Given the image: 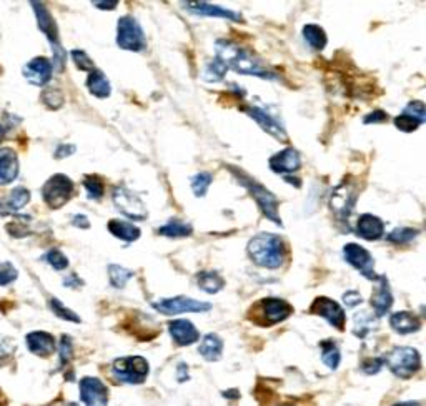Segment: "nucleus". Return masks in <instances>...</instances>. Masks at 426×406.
I'll use <instances>...</instances> for the list:
<instances>
[{
	"mask_svg": "<svg viewBox=\"0 0 426 406\" xmlns=\"http://www.w3.org/2000/svg\"><path fill=\"white\" fill-rule=\"evenodd\" d=\"M69 406H77V405H69Z\"/></svg>",
	"mask_w": 426,
	"mask_h": 406,
	"instance_id": "nucleus-59",
	"label": "nucleus"
},
{
	"mask_svg": "<svg viewBox=\"0 0 426 406\" xmlns=\"http://www.w3.org/2000/svg\"><path fill=\"white\" fill-rule=\"evenodd\" d=\"M320 348H322V361L330 370H337L340 360H342V353H340L337 343L333 340H325L320 343Z\"/></svg>",
	"mask_w": 426,
	"mask_h": 406,
	"instance_id": "nucleus-34",
	"label": "nucleus"
},
{
	"mask_svg": "<svg viewBox=\"0 0 426 406\" xmlns=\"http://www.w3.org/2000/svg\"><path fill=\"white\" fill-rule=\"evenodd\" d=\"M74 195V181H72L67 175L57 174L50 176L47 180V184L42 188V197L47 207L52 210H57L69 202Z\"/></svg>",
	"mask_w": 426,
	"mask_h": 406,
	"instance_id": "nucleus-9",
	"label": "nucleus"
},
{
	"mask_svg": "<svg viewBox=\"0 0 426 406\" xmlns=\"http://www.w3.org/2000/svg\"><path fill=\"white\" fill-rule=\"evenodd\" d=\"M84 187H85V190H87V195L90 200H100L103 197L105 187H103V181L100 176L87 175L84 179Z\"/></svg>",
	"mask_w": 426,
	"mask_h": 406,
	"instance_id": "nucleus-38",
	"label": "nucleus"
},
{
	"mask_svg": "<svg viewBox=\"0 0 426 406\" xmlns=\"http://www.w3.org/2000/svg\"><path fill=\"white\" fill-rule=\"evenodd\" d=\"M176 378H179L180 383H184L185 380H189V366L185 363H180L179 368H176Z\"/></svg>",
	"mask_w": 426,
	"mask_h": 406,
	"instance_id": "nucleus-53",
	"label": "nucleus"
},
{
	"mask_svg": "<svg viewBox=\"0 0 426 406\" xmlns=\"http://www.w3.org/2000/svg\"><path fill=\"white\" fill-rule=\"evenodd\" d=\"M72 59H74V64L77 65V69H80L84 72H92L95 69L94 60L90 59V57L85 54L84 50H80V49L72 50Z\"/></svg>",
	"mask_w": 426,
	"mask_h": 406,
	"instance_id": "nucleus-43",
	"label": "nucleus"
},
{
	"mask_svg": "<svg viewBox=\"0 0 426 406\" xmlns=\"http://www.w3.org/2000/svg\"><path fill=\"white\" fill-rule=\"evenodd\" d=\"M228 169L232 171V175L238 180V184L248 190V193L252 195V198H255V202L258 205V208L262 210V213L265 215L268 220H271L275 225H280V227L284 225L279 215V198H276L267 187H263L262 184H258L255 179H252L250 175H247L242 169H237V167H228Z\"/></svg>",
	"mask_w": 426,
	"mask_h": 406,
	"instance_id": "nucleus-3",
	"label": "nucleus"
},
{
	"mask_svg": "<svg viewBox=\"0 0 426 406\" xmlns=\"http://www.w3.org/2000/svg\"><path fill=\"white\" fill-rule=\"evenodd\" d=\"M4 133H6V132H4V127H2V125H0V142H2V138H4Z\"/></svg>",
	"mask_w": 426,
	"mask_h": 406,
	"instance_id": "nucleus-58",
	"label": "nucleus"
},
{
	"mask_svg": "<svg viewBox=\"0 0 426 406\" xmlns=\"http://www.w3.org/2000/svg\"><path fill=\"white\" fill-rule=\"evenodd\" d=\"M18 157L12 149H0V185L12 184L18 176Z\"/></svg>",
	"mask_w": 426,
	"mask_h": 406,
	"instance_id": "nucleus-23",
	"label": "nucleus"
},
{
	"mask_svg": "<svg viewBox=\"0 0 426 406\" xmlns=\"http://www.w3.org/2000/svg\"><path fill=\"white\" fill-rule=\"evenodd\" d=\"M227 72L228 69L222 64V62L218 59H213L212 62H208L207 67H205L203 80H207V82H220V80H223Z\"/></svg>",
	"mask_w": 426,
	"mask_h": 406,
	"instance_id": "nucleus-37",
	"label": "nucleus"
},
{
	"mask_svg": "<svg viewBox=\"0 0 426 406\" xmlns=\"http://www.w3.org/2000/svg\"><path fill=\"white\" fill-rule=\"evenodd\" d=\"M223 395H225V396H228V398H238L237 390H228V393H227V391H225Z\"/></svg>",
	"mask_w": 426,
	"mask_h": 406,
	"instance_id": "nucleus-56",
	"label": "nucleus"
},
{
	"mask_svg": "<svg viewBox=\"0 0 426 406\" xmlns=\"http://www.w3.org/2000/svg\"><path fill=\"white\" fill-rule=\"evenodd\" d=\"M72 223H74V227H79V228H89L90 227L89 218L85 217V215H75L74 220H72Z\"/></svg>",
	"mask_w": 426,
	"mask_h": 406,
	"instance_id": "nucleus-52",
	"label": "nucleus"
},
{
	"mask_svg": "<svg viewBox=\"0 0 426 406\" xmlns=\"http://www.w3.org/2000/svg\"><path fill=\"white\" fill-rule=\"evenodd\" d=\"M223 351V340L215 333H208L202 338L198 346V353L207 361H218L222 358Z\"/></svg>",
	"mask_w": 426,
	"mask_h": 406,
	"instance_id": "nucleus-28",
	"label": "nucleus"
},
{
	"mask_svg": "<svg viewBox=\"0 0 426 406\" xmlns=\"http://www.w3.org/2000/svg\"><path fill=\"white\" fill-rule=\"evenodd\" d=\"M72 355H74V348H72V340L70 337L64 335L60 340V365L65 366L67 363L72 360Z\"/></svg>",
	"mask_w": 426,
	"mask_h": 406,
	"instance_id": "nucleus-47",
	"label": "nucleus"
},
{
	"mask_svg": "<svg viewBox=\"0 0 426 406\" xmlns=\"http://www.w3.org/2000/svg\"><path fill=\"white\" fill-rule=\"evenodd\" d=\"M42 100L49 108H60L62 103H64V95L59 89H47L44 94H42Z\"/></svg>",
	"mask_w": 426,
	"mask_h": 406,
	"instance_id": "nucleus-44",
	"label": "nucleus"
},
{
	"mask_svg": "<svg viewBox=\"0 0 426 406\" xmlns=\"http://www.w3.org/2000/svg\"><path fill=\"white\" fill-rule=\"evenodd\" d=\"M197 285L200 286V290L205 291V293L213 295V293H218V291L223 288L225 280L217 274V271L205 270V271H200L197 275Z\"/></svg>",
	"mask_w": 426,
	"mask_h": 406,
	"instance_id": "nucleus-31",
	"label": "nucleus"
},
{
	"mask_svg": "<svg viewBox=\"0 0 426 406\" xmlns=\"http://www.w3.org/2000/svg\"><path fill=\"white\" fill-rule=\"evenodd\" d=\"M169 332L172 340L179 346H190L200 340L197 327L189 320H174L169 323Z\"/></svg>",
	"mask_w": 426,
	"mask_h": 406,
	"instance_id": "nucleus-20",
	"label": "nucleus"
},
{
	"mask_svg": "<svg viewBox=\"0 0 426 406\" xmlns=\"http://www.w3.org/2000/svg\"><path fill=\"white\" fill-rule=\"evenodd\" d=\"M250 318L260 327H274L276 323L285 322L293 313V307L281 298H263L257 302L250 310Z\"/></svg>",
	"mask_w": 426,
	"mask_h": 406,
	"instance_id": "nucleus-4",
	"label": "nucleus"
},
{
	"mask_svg": "<svg viewBox=\"0 0 426 406\" xmlns=\"http://www.w3.org/2000/svg\"><path fill=\"white\" fill-rule=\"evenodd\" d=\"M418 233L420 230H416V228L398 227L386 237V240L391 243H398V245H403V243H410L411 240H415V238L418 237Z\"/></svg>",
	"mask_w": 426,
	"mask_h": 406,
	"instance_id": "nucleus-39",
	"label": "nucleus"
},
{
	"mask_svg": "<svg viewBox=\"0 0 426 406\" xmlns=\"http://www.w3.org/2000/svg\"><path fill=\"white\" fill-rule=\"evenodd\" d=\"M87 89L90 90V94L95 95L97 98H107L110 97V94H112V87H110L108 79L105 77L103 72L99 69H94L89 74Z\"/></svg>",
	"mask_w": 426,
	"mask_h": 406,
	"instance_id": "nucleus-29",
	"label": "nucleus"
},
{
	"mask_svg": "<svg viewBox=\"0 0 426 406\" xmlns=\"http://www.w3.org/2000/svg\"><path fill=\"white\" fill-rule=\"evenodd\" d=\"M357 233L366 242H376L385 235V223L371 213H363L357 222Z\"/></svg>",
	"mask_w": 426,
	"mask_h": 406,
	"instance_id": "nucleus-22",
	"label": "nucleus"
},
{
	"mask_svg": "<svg viewBox=\"0 0 426 406\" xmlns=\"http://www.w3.org/2000/svg\"><path fill=\"white\" fill-rule=\"evenodd\" d=\"M395 125H396V128H400L401 132L410 133V132H415L416 128H418L420 125H423V123H421L420 120H416L415 117L408 115V113H401V115L395 118Z\"/></svg>",
	"mask_w": 426,
	"mask_h": 406,
	"instance_id": "nucleus-42",
	"label": "nucleus"
},
{
	"mask_svg": "<svg viewBox=\"0 0 426 406\" xmlns=\"http://www.w3.org/2000/svg\"><path fill=\"white\" fill-rule=\"evenodd\" d=\"M390 327L400 335H410L421 328V320L411 312H396L390 317Z\"/></svg>",
	"mask_w": 426,
	"mask_h": 406,
	"instance_id": "nucleus-25",
	"label": "nucleus"
},
{
	"mask_svg": "<svg viewBox=\"0 0 426 406\" xmlns=\"http://www.w3.org/2000/svg\"><path fill=\"white\" fill-rule=\"evenodd\" d=\"M80 400L85 406H107L108 388L102 380L94 376H85L80 380Z\"/></svg>",
	"mask_w": 426,
	"mask_h": 406,
	"instance_id": "nucleus-16",
	"label": "nucleus"
},
{
	"mask_svg": "<svg viewBox=\"0 0 426 406\" xmlns=\"http://www.w3.org/2000/svg\"><path fill=\"white\" fill-rule=\"evenodd\" d=\"M117 45L127 52H143L147 49L145 33L137 18L123 16L117 23Z\"/></svg>",
	"mask_w": 426,
	"mask_h": 406,
	"instance_id": "nucleus-7",
	"label": "nucleus"
},
{
	"mask_svg": "<svg viewBox=\"0 0 426 406\" xmlns=\"http://www.w3.org/2000/svg\"><path fill=\"white\" fill-rule=\"evenodd\" d=\"M303 39L313 50H323L327 47V33L317 23H306L303 27Z\"/></svg>",
	"mask_w": 426,
	"mask_h": 406,
	"instance_id": "nucleus-30",
	"label": "nucleus"
},
{
	"mask_svg": "<svg viewBox=\"0 0 426 406\" xmlns=\"http://www.w3.org/2000/svg\"><path fill=\"white\" fill-rule=\"evenodd\" d=\"M159 235L169 237V238H184V237H190L194 233V227L190 223L185 222H179V220H172V222L165 223L164 227H160Z\"/></svg>",
	"mask_w": 426,
	"mask_h": 406,
	"instance_id": "nucleus-32",
	"label": "nucleus"
},
{
	"mask_svg": "<svg viewBox=\"0 0 426 406\" xmlns=\"http://www.w3.org/2000/svg\"><path fill=\"white\" fill-rule=\"evenodd\" d=\"M403 113H408V115L415 117L416 120H420L421 123L426 122V112H425V103L420 102V100H416V102L408 103V107L405 108Z\"/></svg>",
	"mask_w": 426,
	"mask_h": 406,
	"instance_id": "nucleus-46",
	"label": "nucleus"
},
{
	"mask_svg": "<svg viewBox=\"0 0 426 406\" xmlns=\"http://www.w3.org/2000/svg\"><path fill=\"white\" fill-rule=\"evenodd\" d=\"M343 302L348 308H355L357 305H360L363 302V298H361V295L358 293V291L350 290V291H347V293L343 295Z\"/></svg>",
	"mask_w": 426,
	"mask_h": 406,
	"instance_id": "nucleus-49",
	"label": "nucleus"
},
{
	"mask_svg": "<svg viewBox=\"0 0 426 406\" xmlns=\"http://www.w3.org/2000/svg\"><path fill=\"white\" fill-rule=\"evenodd\" d=\"M181 6H184V9H186L190 13H195V16L218 17V18H227V21H233V22L242 21L240 13L230 11V9L212 6V4H207V2H184Z\"/></svg>",
	"mask_w": 426,
	"mask_h": 406,
	"instance_id": "nucleus-21",
	"label": "nucleus"
},
{
	"mask_svg": "<svg viewBox=\"0 0 426 406\" xmlns=\"http://www.w3.org/2000/svg\"><path fill=\"white\" fill-rule=\"evenodd\" d=\"M395 406H421V405L416 403V401H408V403H396Z\"/></svg>",
	"mask_w": 426,
	"mask_h": 406,
	"instance_id": "nucleus-57",
	"label": "nucleus"
},
{
	"mask_svg": "<svg viewBox=\"0 0 426 406\" xmlns=\"http://www.w3.org/2000/svg\"><path fill=\"white\" fill-rule=\"evenodd\" d=\"M358 198V188L355 184H350V180L342 181L337 188L333 190L332 197H330V208L332 212L337 215V218L340 220H347L350 218V215L355 208Z\"/></svg>",
	"mask_w": 426,
	"mask_h": 406,
	"instance_id": "nucleus-11",
	"label": "nucleus"
},
{
	"mask_svg": "<svg viewBox=\"0 0 426 406\" xmlns=\"http://www.w3.org/2000/svg\"><path fill=\"white\" fill-rule=\"evenodd\" d=\"M268 165H270L274 174H279L281 176H291L300 170L301 157L298 150H295L293 147H286V149L271 157Z\"/></svg>",
	"mask_w": 426,
	"mask_h": 406,
	"instance_id": "nucleus-17",
	"label": "nucleus"
},
{
	"mask_svg": "<svg viewBox=\"0 0 426 406\" xmlns=\"http://www.w3.org/2000/svg\"><path fill=\"white\" fill-rule=\"evenodd\" d=\"M44 260L55 270H65L69 266V258L60 250H57V248H52V250L47 252L44 255Z\"/></svg>",
	"mask_w": 426,
	"mask_h": 406,
	"instance_id": "nucleus-41",
	"label": "nucleus"
},
{
	"mask_svg": "<svg viewBox=\"0 0 426 406\" xmlns=\"http://www.w3.org/2000/svg\"><path fill=\"white\" fill-rule=\"evenodd\" d=\"M75 152V147L74 145H60L59 149H57L55 152V157L57 159H65V157L72 155Z\"/></svg>",
	"mask_w": 426,
	"mask_h": 406,
	"instance_id": "nucleus-51",
	"label": "nucleus"
},
{
	"mask_svg": "<svg viewBox=\"0 0 426 406\" xmlns=\"http://www.w3.org/2000/svg\"><path fill=\"white\" fill-rule=\"evenodd\" d=\"M388 120V113L383 112V110H375V112L368 113V115L363 118L365 123H383Z\"/></svg>",
	"mask_w": 426,
	"mask_h": 406,
	"instance_id": "nucleus-50",
	"label": "nucleus"
},
{
	"mask_svg": "<svg viewBox=\"0 0 426 406\" xmlns=\"http://www.w3.org/2000/svg\"><path fill=\"white\" fill-rule=\"evenodd\" d=\"M17 270L16 266L12 264H9V261H4V264H0V285L6 286L11 285L12 281L17 280Z\"/></svg>",
	"mask_w": 426,
	"mask_h": 406,
	"instance_id": "nucleus-45",
	"label": "nucleus"
},
{
	"mask_svg": "<svg viewBox=\"0 0 426 406\" xmlns=\"http://www.w3.org/2000/svg\"><path fill=\"white\" fill-rule=\"evenodd\" d=\"M215 59H218L227 69L235 70L237 74L253 75L265 80H276L279 75L270 70L263 62L242 47L230 40H218L215 44Z\"/></svg>",
	"mask_w": 426,
	"mask_h": 406,
	"instance_id": "nucleus-1",
	"label": "nucleus"
},
{
	"mask_svg": "<svg viewBox=\"0 0 426 406\" xmlns=\"http://www.w3.org/2000/svg\"><path fill=\"white\" fill-rule=\"evenodd\" d=\"M64 285L70 286V288H77V286H82L84 281L79 280V276H77V275H70L64 280Z\"/></svg>",
	"mask_w": 426,
	"mask_h": 406,
	"instance_id": "nucleus-54",
	"label": "nucleus"
},
{
	"mask_svg": "<svg viewBox=\"0 0 426 406\" xmlns=\"http://www.w3.org/2000/svg\"><path fill=\"white\" fill-rule=\"evenodd\" d=\"M310 313L318 315L327 320V322L338 329V332H343L344 329V323H347V315H344V310L340 307V303L335 302V300L328 298V297H318L315 298V302L310 307Z\"/></svg>",
	"mask_w": 426,
	"mask_h": 406,
	"instance_id": "nucleus-14",
	"label": "nucleus"
},
{
	"mask_svg": "<svg viewBox=\"0 0 426 406\" xmlns=\"http://www.w3.org/2000/svg\"><path fill=\"white\" fill-rule=\"evenodd\" d=\"M343 258L347 260L348 265H352L353 269L360 271L365 278L376 281L378 276H380L375 274V260H373L370 252L361 245H358V243H348V245H344Z\"/></svg>",
	"mask_w": 426,
	"mask_h": 406,
	"instance_id": "nucleus-13",
	"label": "nucleus"
},
{
	"mask_svg": "<svg viewBox=\"0 0 426 406\" xmlns=\"http://www.w3.org/2000/svg\"><path fill=\"white\" fill-rule=\"evenodd\" d=\"M94 6L103 9V11H113V9L118 6V2L117 0H110V2H94Z\"/></svg>",
	"mask_w": 426,
	"mask_h": 406,
	"instance_id": "nucleus-55",
	"label": "nucleus"
},
{
	"mask_svg": "<svg viewBox=\"0 0 426 406\" xmlns=\"http://www.w3.org/2000/svg\"><path fill=\"white\" fill-rule=\"evenodd\" d=\"M353 322H355V325H353V333H355L358 338H365L376 328V317H373V315L366 312L357 313Z\"/></svg>",
	"mask_w": 426,
	"mask_h": 406,
	"instance_id": "nucleus-33",
	"label": "nucleus"
},
{
	"mask_svg": "<svg viewBox=\"0 0 426 406\" xmlns=\"http://www.w3.org/2000/svg\"><path fill=\"white\" fill-rule=\"evenodd\" d=\"M376 281H378V285H376L375 291L371 293L370 303H371L373 312H375V317L381 318L390 312L391 307H393V295H391L390 283H388V280H386V276L380 275Z\"/></svg>",
	"mask_w": 426,
	"mask_h": 406,
	"instance_id": "nucleus-19",
	"label": "nucleus"
},
{
	"mask_svg": "<svg viewBox=\"0 0 426 406\" xmlns=\"http://www.w3.org/2000/svg\"><path fill=\"white\" fill-rule=\"evenodd\" d=\"M152 307L162 315H180V313H205L212 310L208 302H200L189 297L164 298L159 302H153Z\"/></svg>",
	"mask_w": 426,
	"mask_h": 406,
	"instance_id": "nucleus-12",
	"label": "nucleus"
},
{
	"mask_svg": "<svg viewBox=\"0 0 426 406\" xmlns=\"http://www.w3.org/2000/svg\"><path fill=\"white\" fill-rule=\"evenodd\" d=\"M148 371V361L143 356H123L117 358L112 365V375L120 383L127 385H140L147 380Z\"/></svg>",
	"mask_w": 426,
	"mask_h": 406,
	"instance_id": "nucleus-6",
	"label": "nucleus"
},
{
	"mask_svg": "<svg viewBox=\"0 0 426 406\" xmlns=\"http://www.w3.org/2000/svg\"><path fill=\"white\" fill-rule=\"evenodd\" d=\"M133 276V271L120 265H108V280L113 288H123L127 281Z\"/></svg>",
	"mask_w": 426,
	"mask_h": 406,
	"instance_id": "nucleus-35",
	"label": "nucleus"
},
{
	"mask_svg": "<svg viewBox=\"0 0 426 406\" xmlns=\"http://www.w3.org/2000/svg\"><path fill=\"white\" fill-rule=\"evenodd\" d=\"M248 256L253 264L262 269L276 270L284 265L286 256V245L279 235L260 233L248 242Z\"/></svg>",
	"mask_w": 426,
	"mask_h": 406,
	"instance_id": "nucleus-2",
	"label": "nucleus"
},
{
	"mask_svg": "<svg viewBox=\"0 0 426 406\" xmlns=\"http://www.w3.org/2000/svg\"><path fill=\"white\" fill-rule=\"evenodd\" d=\"M112 200L115 208L125 215L127 218L142 222V220H145L148 217V210L145 207V203L142 202V198L137 197L135 193L130 192L127 187H123V185H118V187L113 188Z\"/></svg>",
	"mask_w": 426,
	"mask_h": 406,
	"instance_id": "nucleus-10",
	"label": "nucleus"
},
{
	"mask_svg": "<svg viewBox=\"0 0 426 406\" xmlns=\"http://www.w3.org/2000/svg\"><path fill=\"white\" fill-rule=\"evenodd\" d=\"M390 371L401 380H408L421 370V356L418 350L411 346H395L388 355L383 356Z\"/></svg>",
	"mask_w": 426,
	"mask_h": 406,
	"instance_id": "nucleus-5",
	"label": "nucleus"
},
{
	"mask_svg": "<svg viewBox=\"0 0 426 406\" xmlns=\"http://www.w3.org/2000/svg\"><path fill=\"white\" fill-rule=\"evenodd\" d=\"M383 366H385L383 358H368V360L361 363V370L365 371L366 375H376Z\"/></svg>",
	"mask_w": 426,
	"mask_h": 406,
	"instance_id": "nucleus-48",
	"label": "nucleus"
},
{
	"mask_svg": "<svg viewBox=\"0 0 426 406\" xmlns=\"http://www.w3.org/2000/svg\"><path fill=\"white\" fill-rule=\"evenodd\" d=\"M212 181H213L212 174H208V171H200V174L191 176L190 185H191V190H194V193L197 195L198 198H202L207 195Z\"/></svg>",
	"mask_w": 426,
	"mask_h": 406,
	"instance_id": "nucleus-36",
	"label": "nucleus"
},
{
	"mask_svg": "<svg viewBox=\"0 0 426 406\" xmlns=\"http://www.w3.org/2000/svg\"><path fill=\"white\" fill-rule=\"evenodd\" d=\"M30 200V192L23 187L13 188L6 198L0 200V213L9 215V213H17L18 210L26 207Z\"/></svg>",
	"mask_w": 426,
	"mask_h": 406,
	"instance_id": "nucleus-26",
	"label": "nucleus"
},
{
	"mask_svg": "<svg viewBox=\"0 0 426 406\" xmlns=\"http://www.w3.org/2000/svg\"><path fill=\"white\" fill-rule=\"evenodd\" d=\"M32 7L35 9L38 27H40V30L45 33L47 39H49L52 44V50H54V64H52V67L57 70H64L65 52H64V49H62V45L59 44V30H57L55 21L52 18L50 12L44 7V4L33 2Z\"/></svg>",
	"mask_w": 426,
	"mask_h": 406,
	"instance_id": "nucleus-8",
	"label": "nucleus"
},
{
	"mask_svg": "<svg viewBox=\"0 0 426 406\" xmlns=\"http://www.w3.org/2000/svg\"><path fill=\"white\" fill-rule=\"evenodd\" d=\"M27 346L33 355L50 356L55 351V338L45 332H32L27 335Z\"/></svg>",
	"mask_w": 426,
	"mask_h": 406,
	"instance_id": "nucleus-24",
	"label": "nucleus"
},
{
	"mask_svg": "<svg viewBox=\"0 0 426 406\" xmlns=\"http://www.w3.org/2000/svg\"><path fill=\"white\" fill-rule=\"evenodd\" d=\"M52 72H54V67H52V62L49 59L35 57V59H32L23 67V77L27 79L28 84L42 87V85L50 82Z\"/></svg>",
	"mask_w": 426,
	"mask_h": 406,
	"instance_id": "nucleus-18",
	"label": "nucleus"
},
{
	"mask_svg": "<svg viewBox=\"0 0 426 406\" xmlns=\"http://www.w3.org/2000/svg\"><path fill=\"white\" fill-rule=\"evenodd\" d=\"M50 308L52 312H54L57 317L62 320H67V322H74V323H80V317L75 312H72L70 308H67L64 303L60 302V300L52 298L50 300Z\"/></svg>",
	"mask_w": 426,
	"mask_h": 406,
	"instance_id": "nucleus-40",
	"label": "nucleus"
},
{
	"mask_svg": "<svg viewBox=\"0 0 426 406\" xmlns=\"http://www.w3.org/2000/svg\"><path fill=\"white\" fill-rule=\"evenodd\" d=\"M243 112L247 113L252 120H255L258 125H260L263 130H265L268 135H271L276 140L280 142H288V135H286L285 127L281 125L280 120L276 117L268 113L265 108L255 107V105H250V107H243Z\"/></svg>",
	"mask_w": 426,
	"mask_h": 406,
	"instance_id": "nucleus-15",
	"label": "nucleus"
},
{
	"mask_svg": "<svg viewBox=\"0 0 426 406\" xmlns=\"http://www.w3.org/2000/svg\"><path fill=\"white\" fill-rule=\"evenodd\" d=\"M107 227H108V232L112 233L115 238H118V240H123L127 243L138 240L142 235L140 228H138L137 225H133V223H130V222H125V220L113 218V220H110Z\"/></svg>",
	"mask_w": 426,
	"mask_h": 406,
	"instance_id": "nucleus-27",
	"label": "nucleus"
}]
</instances>
